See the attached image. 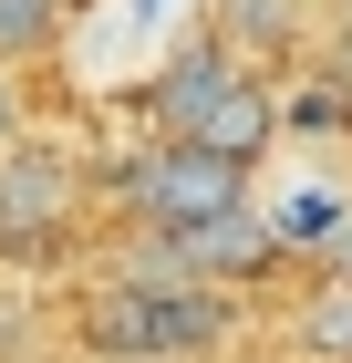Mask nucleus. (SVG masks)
<instances>
[{
  "instance_id": "obj_1",
  "label": "nucleus",
  "mask_w": 352,
  "mask_h": 363,
  "mask_svg": "<svg viewBox=\"0 0 352 363\" xmlns=\"http://www.w3.org/2000/svg\"><path fill=\"white\" fill-rule=\"evenodd\" d=\"M73 333L104 363H176V353H208V342L228 333V301H217L208 280H176L166 259H145V270L104 280V291L83 301Z\"/></svg>"
},
{
  "instance_id": "obj_2",
  "label": "nucleus",
  "mask_w": 352,
  "mask_h": 363,
  "mask_svg": "<svg viewBox=\"0 0 352 363\" xmlns=\"http://www.w3.org/2000/svg\"><path fill=\"white\" fill-rule=\"evenodd\" d=\"M135 197H145V228H208L228 218V208H249V177L239 167H217V156H197V145H156L135 167Z\"/></svg>"
},
{
  "instance_id": "obj_3",
  "label": "nucleus",
  "mask_w": 352,
  "mask_h": 363,
  "mask_svg": "<svg viewBox=\"0 0 352 363\" xmlns=\"http://www.w3.org/2000/svg\"><path fill=\"white\" fill-rule=\"evenodd\" d=\"M83 208V167L52 145H0V239H52Z\"/></svg>"
},
{
  "instance_id": "obj_4",
  "label": "nucleus",
  "mask_w": 352,
  "mask_h": 363,
  "mask_svg": "<svg viewBox=\"0 0 352 363\" xmlns=\"http://www.w3.org/2000/svg\"><path fill=\"white\" fill-rule=\"evenodd\" d=\"M166 270L176 280H208V291H228V280H259L280 259V239H270V218H259V208H228V218H208V228H176V239H166Z\"/></svg>"
},
{
  "instance_id": "obj_5",
  "label": "nucleus",
  "mask_w": 352,
  "mask_h": 363,
  "mask_svg": "<svg viewBox=\"0 0 352 363\" xmlns=\"http://www.w3.org/2000/svg\"><path fill=\"white\" fill-rule=\"evenodd\" d=\"M270 135H280V94L259 84V73H239V84L217 94V104L197 114L176 145H197V156H217V167H239V177H249L259 156H270Z\"/></svg>"
},
{
  "instance_id": "obj_6",
  "label": "nucleus",
  "mask_w": 352,
  "mask_h": 363,
  "mask_svg": "<svg viewBox=\"0 0 352 363\" xmlns=\"http://www.w3.org/2000/svg\"><path fill=\"white\" fill-rule=\"evenodd\" d=\"M228 84H239V52H228V42H187V52L145 84V114H156L166 135H187V125H197V114H208Z\"/></svg>"
},
{
  "instance_id": "obj_7",
  "label": "nucleus",
  "mask_w": 352,
  "mask_h": 363,
  "mask_svg": "<svg viewBox=\"0 0 352 363\" xmlns=\"http://www.w3.org/2000/svg\"><path fill=\"white\" fill-rule=\"evenodd\" d=\"M217 31L239 42V73L259 52H290L300 42V0H217Z\"/></svg>"
},
{
  "instance_id": "obj_8",
  "label": "nucleus",
  "mask_w": 352,
  "mask_h": 363,
  "mask_svg": "<svg viewBox=\"0 0 352 363\" xmlns=\"http://www.w3.org/2000/svg\"><path fill=\"white\" fill-rule=\"evenodd\" d=\"M270 218V239L280 250H331L352 228V197H331V187H300V197H280V208H259Z\"/></svg>"
},
{
  "instance_id": "obj_9",
  "label": "nucleus",
  "mask_w": 352,
  "mask_h": 363,
  "mask_svg": "<svg viewBox=\"0 0 352 363\" xmlns=\"http://www.w3.org/2000/svg\"><path fill=\"white\" fill-rule=\"evenodd\" d=\"M300 353L311 363H352V280H331V291L300 301Z\"/></svg>"
},
{
  "instance_id": "obj_10",
  "label": "nucleus",
  "mask_w": 352,
  "mask_h": 363,
  "mask_svg": "<svg viewBox=\"0 0 352 363\" xmlns=\"http://www.w3.org/2000/svg\"><path fill=\"white\" fill-rule=\"evenodd\" d=\"M62 31V0H0V62H31Z\"/></svg>"
},
{
  "instance_id": "obj_11",
  "label": "nucleus",
  "mask_w": 352,
  "mask_h": 363,
  "mask_svg": "<svg viewBox=\"0 0 352 363\" xmlns=\"http://www.w3.org/2000/svg\"><path fill=\"white\" fill-rule=\"evenodd\" d=\"M290 125H311V135H322V125H352V104H342V94H331V84H311V94H300V104H290Z\"/></svg>"
},
{
  "instance_id": "obj_12",
  "label": "nucleus",
  "mask_w": 352,
  "mask_h": 363,
  "mask_svg": "<svg viewBox=\"0 0 352 363\" xmlns=\"http://www.w3.org/2000/svg\"><path fill=\"white\" fill-rule=\"evenodd\" d=\"M11 125H21V104H11V73H0V135H11Z\"/></svg>"
},
{
  "instance_id": "obj_13",
  "label": "nucleus",
  "mask_w": 352,
  "mask_h": 363,
  "mask_svg": "<svg viewBox=\"0 0 352 363\" xmlns=\"http://www.w3.org/2000/svg\"><path fill=\"white\" fill-rule=\"evenodd\" d=\"M331 259H342V280H352V228H342V239H331Z\"/></svg>"
}]
</instances>
